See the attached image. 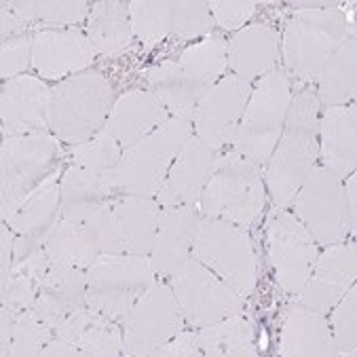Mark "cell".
<instances>
[{"label": "cell", "mask_w": 357, "mask_h": 357, "mask_svg": "<svg viewBox=\"0 0 357 357\" xmlns=\"http://www.w3.org/2000/svg\"><path fill=\"white\" fill-rule=\"evenodd\" d=\"M357 292L351 285L349 292L332 307V338L338 355H355V338H357Z\"/></svg>", "instance_id": "40"}, {"label": "cell", "mask_w": 357, "mask_h": 357, "mask_svg": "<svg viewBox=\"0 0 357 357\" xmlns=\"http://www.w3.org/2000/svg\"><path fill=\"white\" fill-rule=\"evenodd\" d=\"M112 110V87L98 73H81L51 89L49 129L68 144H83L104 129Z\"/></svg>", "instance_id": "5"}, {"label": "cell", "mask_w": 357, "mask_h": 357, "mask_svg": "<svg viewBox=\"0 0 357 357\" xmlns=\"http://www.w3.org/2000/svg\"><path fill=\"white\" fill-rule=\"evenodd\" d=\"M268 258L279 285L296 296L317 260V243L296 216L275 211L268 222Z\"/></svg>", "instance_id": "14"}, {"label": "cell", "mask_w": 357, "mask_h": 357, "mask_svg": "<svg viewBox=\"0 0 357 357\" xmlns=\"http://www.w3.org/2000/svg\"><path fill=\"white\" fill-rule=\"evenodd\" d=\"M159 357H197L201 355V344H199V334L195 332H180L176 334L169 342H165L161 349L155 351Z\"/></svg>", "instance_id": "44"}, {"label": "cell", "mask_w": 357, "mask_h": 357, "mask_svg": "<svg viewBox=\"0 0 357 357\" xmlns=\"http://www.w3.org/2000/svg\"><path fill=\"white\" fill-rule=\"evenodd\" d=\"M172 288L192 328H205L243 311V296L192 256L172 277Z\"/></svg>", "instance_id": "11"}, {"label": "cell", "mask_w": 357, "mask_h": 357, "mask_svg": "<svg viewBox=\"0 0 357 357\" xmlns=\"http://www.w3.org/2000/svg\"><path fill=\"white\" fill-rule=\"evenodd\" d=\"M216 161V151H211L197 135H190L169 167V174L159 190V203L163 207L199 203Z\"/></svg>", "instance_id": "17"}, {"label": "cell", "mask_w": 357, "mask_h": 357, "mask_svg": "<svg viewBox=\"0 0 357 357\" xmlns=\"http://www.w3.org/2000/svg\"><path fill=\"white\" fill-rule=\"evenodd\" d=\"M112 216L125 252L133 256H151L161 218L159 203L151 197L125 195L112 201Z\"/></svg>", "instance_id": "26"}, {"label": "cell", "mask_w": 357, "mask_h": 357, "mask_svg": "<svg viewBox=\"0 0 357 357\" xmlns=\"http://www.w3.org/2000/svg\"><path fill=\"white\" fill-rule=\"evenodd\" d=\"M201 218L195 205L165 207L161 211L157 239L149 256L157 275L172 279L186 264Z\"/></svg>", "instance_id": "19"}, {"label": "cell", "mask_w": 357, "mask_h": 357, "mask_svg": "<svg viewBox=\"0 0 357 357\" xmlns=\"http://www.w3.org/2000/svg\"><path fill=\"white\" fill-rule=\"evenodd\" d=\"M357 178L351 174L349 182L344 184V203H347V222H349V233H355L357 227Z\"/></svg>", "instance_id": "48"}, {"label": "cell", "mask_w": 357, "mask_h": 357, "mask_svg": "<svg viewBox=\"0 0 357 357\" xmlns=\"http://www.w3.org/2000/svg\"><path fill=\"white\" fill-rule=\"evenodd\" d=\"M51 338H53V328L40 321L32 311H24L13 317V342L9 355L13 357L40 355Z\"/></svg>", "instance_id": "38"}, {"label": "cell", "mask_w": 357, "mask_h": 357, "mask_svg": "<svg viewBox=\"0 0 357 357\" xmlns=\"http://www.w3.org/2000/svg\"><path fill=\"white\" fill-rule=\"evenodd\" d=\"M199 344L203 353L209 357H235V355L252 357L258 353L254 328L241 313L201 328Z\"/></svg>", "instance_id": "32"}, {"label": "cell", "mask_w": 357, "mask_h": 357, "mask_svg": "<svg viewBox=\"0 0 357 357\" xmlns=\"http://www.w3.org/2000/svg\"><path fill=\"white\" fill-rule=\"evenodd\" d=\"M355 275V245L334 243L321 256H317L305 288L296 294L298 303L326 315L349 292Z\"/></svg>", "instance_id": "16"}, {"label": "cell", "mask_w": 357, "mask_h": 357, "mask_svg": "<svg viewBox=\"0 0 357 357\" xmlns=\"http://www.w3.org/2000/svg\"><path fill=\"white\" fill-rule=\"evenodd\" d=\"M283 357H334L338 355L330 324L324 313L309 309L305 305L290 307L281 330Z\"/></svg>", "instance_id": "24"}, {"label": "cell", "mask_w": 357, "mask_h": 357, "mask_svg": "<svg viewBox=\"0 0 357 357\" xmlns=\"http://www.w3.org/2000/svg\"><path fill=\"white\" fill-rule=\"evenodd\" d=\"M89 321H91V309H89V307H83V309H79V311H75V313H70V315L53 330V336L77 344L79 338H81V334H83L85 328L89 326Z\"/></svg>", "instance_id": "45"}, {"label": "cell", "mask_w": 357, "mask_h": 357, "mask_svg": "<svg viewBox=\"0 0 357 357\" xmlns=\"http://www.w3.org/2000/svg\"><path fill=\"white\" fill-rule=\"evenodd\" d=\"M36 288L38 285L22 268H15V277L9 283L7 294L3 296V307L13 317L24 311H30L36 303Z\"/></svg>", "instance_id": "42"}, {"label": "cell", "mask_w": 357, "mask_h": 357, "mask_svg": "<svg viewBox=\"0 0 357 357\" xmlns=\"http://www.w3.org/2000/svg\"><path fill=\"white\" fill-rule=\"evenodd\" d=\"M250 93L252 81L229 75L209 87L199 100L192 123L197 129V137L205 142L211 151H218L235 139Z\"/></svg>", "instance_id": "15"}, {"label": "cell", "mask_w": 357, "mask_h": 357, "mask_svg": "<svg viewBox=\"0 0 357 357\" xmlns=\"http://www.w3.org/2000/svg\"><path fill=\"white\" fill-rule=\"evenodd\" d=\"M192 133V119L174 116L159 129L123 151L119 165L110 172L108 182L114 192L155 197L159 195L172 163Z\"/></svg>", "instance_id": "3"}, {"label": "cell", "mask_w": 357, "mask_h": 357, "mask_svg": "<svg viewBox=\"0 0 357 357\" xmlns=\"http://www.w3.org/2000/svg\"><path fill=\"white\" fill-rule=\"evenodd\" d=\"M355 108L332 106L326 108L319 121L321 133V157L326 167L338 178H347L357 165V131Z\"/></svg>", "instance_id": "27"}, {"label": "cell", "mask_w": 357, "mask_h": 357, "mask_svg": "<svg viewBox=\"0 0 357 357\" xmlns=\"http://www.w3.org/2000/svg\"><path fill=\"white\" fill-rule=\"evenodd\" d=\"M319 153V102L315 91L305 89L292 96L277 146L266 163V184L277 207H288Z\"/></svg>", "instance_id": "1"}, {"label": "cell", "mask_w": 357, "mask_h": 357, "mask_svg": "<svg viewBox=\"0 0 357 357\" xmlns=\"http://www.w3.org/2000/svg\"><path fill=\"white\" fill-rule=\"evenodd\" d=\"M121 155H123L121 144L106 129H100L91 139L73 149L75 165L96 172L100 176H110V172L119 165Z\"/></svg>", "instance_id": "34"}, {"label": "cell", "mask_w": 357, "mask_h": 357, "mask_svg": "<svg viewBox=\"0 0 357 357\" xmlns=\"http://www.w3.org/2000/svg\"><path fill=\"white\" fill-rule=\"evenodd\" d=\"M32 34H22L3 43V49H0V75L5 79H15L20 73H24L28 63H32Z\"/></svg>", "instance_id": "41"}, {"label": "cell", "mask_w": 357, "mask_h": 357, "mask_svg": "<svg viewBox=\"0 0 357 357\" xmlns=\"http://www.w3.org/2000/svg\"><path fill=\"white\" fill-rule=\"evenodd\" d=\"M184 328V315L172 285L155 281L125 319V355H155Z\"/></svg>", "instance_id": "12"}, {"label": "cell", "mask_w": 357, "mask_h": 357, "mask_svg": "<svg viewBox=\"0 0 357 357\" xmlns=\"http://www.w3.org/2000/svg\"><path fill=\"white\" fill-rule=\"evenodd\" d=\"M190 256L216 273L243 298L252 294L258 268L248 229L220 218H201Z\"/></svg>", "instance_id": "8"}, {"label": "cell", "mask_w": 357, "mask_h": 357, "mask_svg": "<svg viewBox=\"0 0 357 357\" xmlns=\"http://www.w3.org/2000/svg\"><path fill=\"white\" fill-rule=\"evenodd\" d=\"M155 275L149 256L104 254L87 268V307L116 324L125 321Z\"/></svg>", "instance_id": "7"}, {"label": "cell", "mask_w": 357, "mask_h": 357, "mask_svg": "<svg viewBox=\"0 0 357 357\" xmlns=\"http://www.w3.org/2000/svg\"><path fill=\"white\" fill-rule=\"evenodd\" d=\"M28 26H30V24L24 22L17 13L7 11L5 7H3V11H0V34H3V43L15 38L17 34L22 36V34L28 30Z\"/></svg>", "instance_id": "47"}, {"label": "cell", "mask_w": 357, "mask_h": 357, "mask_svg": "<svg viewBox=\"0 0 357 357\" xmlns=\"http://www.w3.org/2000/svg\"><path fill=\"white\" fill-rule=\"evenodd\" d=\"M349 38L342 13L324 9H301L283 34V61L301 81H315L328 57Z\"/></svg>", "instance_id": "10"}, {"label": "cell", "mask_w": 357, "mask_h": 357, "mask_svg": "<svg viewBox=\"0 0 357 357\" xmlns=\"http://www.w3.org/2000/svg\"><path fill=\"white\" fill-rule=\"evenodd\" d=\"M61 203V180L59 172H53L20 207L17 216L11 222V231H15V260L22 262L36 248H43L55 222Z\"/></svg>", "instance_id": "18"}, {"label": "cell", "mask_w": 357, "mask_h": 357, "mask_svg": "<svg viewBox=\"0 0 357 357\" xmlns=\"http://www.w3.org/2000/svg\"><path fill=\"white\" fill-rule=\"evenodd\" d=\"M81 355L89 357H114L125 349V336L121 334L116 321L91 309V321L77 342Z\"/></svg>", "instance_id": "35"}, {"label": "cell", "mask_w": 357, "mask_h": 357, "mask_svg": "<svg viewBox=\"0 0 357 357\" xmlns=\"http://www.w3.org/2000/svg\"><path fill=\"white\" fill-rule=\"evenodd\" d=\"M3 7H11L24 22H43L45 26H73L81 24L87 13L89 5L83 0H45V3H3Z\"/></svg>", "instance_id": "33"}, {"label": "cell", "mask_w": 357, "mask_h": 357, "mask_svg": "<svg viewBox=\"0 0 357 357\" xmlns=\"http://www.w3.org/2000/svg\"><path fill=\"white\" fill-rule=\"evenodd\" d=\"M355 68L357 47L355 38H347L321 66L317 73V102L326 108L344 106L355 98Z\"/></svg>", "instance_id": "29"}, {"label": "cell", "mask_w": 357, "mask_h": 357, "mask_svg": "<svg viewBox=\"0 0 357 357\" xmlns=\"http://www.w3.org/2000/svg\"><path fill=\"white\" fill-rule=\"evenodd\" d=\"M279 55V34L266 24L241 28L227 45V66L241 79H256L271 73Z\"/></svg>", "instance_id": "25"}, {"label": "cell", "mask_w": 357, "mask_h": 357, "mask_svg": "<svg viewBox=\"0 0 357 357\" xmlns=\"http://www.w3.org/2000/svg\"><path fill=\"white\" fill-rule=\"evenodd\" d=\"M290 102V81L283 70L266 73L250 93L241 125L233 139L235 151L258 167L266 165L283 131Z\"/></svg>", "instance_id": "6"}, {"label": "cell", "mask_w": 357, "mask_h": 357, "mask_svg": "<svg viewBox=\"0 0 357 357\" xmlns=\"http://www.w3.org/2000/svg\"><path fill=\"white\" fill-rule=\"evenodd\" d=\"M213 26V17L207 3L201 0H182V3H169V34L180 38H197L209 34Z\"/></svg>", "instance_id": "39"}, {"label": "cell", "mask_w": 357, "mask_h": 357, "mask_svg": "<svg viewBox=\"0 0 357 357\" xmlns=\"http://www.w3.org/2000/svg\"><path fill=\"white\" fill-rule=\"evenodd\" d=\"M79 225L85 229V233L93 241L100 256H104V254H123L125 252L119 227H116L114 216H112V201H106L100 207H96L91 213H87V216Z\"/></svg>", "instance_id": "37"}, {"label": "cell", "mask_w": 357, "mask_h": 357, "mask_svg": "<svg viewBox=\"0 0 357 357\" xmlns=\"http://www.w3.org/2000/svg\"><path fill=\"white\" fill-rule=\"evenodd\" d=\"M129 22L142 43L157 45L169 34V3L133 0L129 3Z\"/></svg>", "instance_id": "36"}, {"label": "cell", "mask_w": 357, "mask_h": 357, "mask_svg": "<svg viewBox=\"0 0 357 357\" xmlns=\"http://www.w3.org/2000/svg\"><path fill=\"white\" fill-rule=\"evenodd\" d=\"M227 68V43L209 36L188 47L178 61H165L149 73L151 93L174 116L192 119L199 100L213 87Z\"/></svg>", "instance_id": "2"}, {"label": "cell", "mask_w": 357, "mask_h": 357, "mask_svg": "<svg viewBox=\"0 0 357 357\" xmlns=\"http://www.w3.org/2000/svg\"><path fill=\"white\" fill-rule=\"evenodd\" d=\"M83 307H87V271L77 266H51L30 311L55 330L70 313Z\"/></svg>", "instance_id": "22"}, {"label": "cell", "mask_w": 357, "mask_h": 357, "mask_svg": "<svg viewBox=\"0 0 357 357\" xmlns=\"http://www.w3.org/2000/svg\"><path fill=\"white\" fill-rule=\"evenodd\" d=\"M340 180L328 167H313L296 192V218L319 245L342 243L349 233L344 186Z\"/></svg>", "instance_id": "13"}, {"label": "cell", "mask_w": 357, "mask_h": 357, "mask_svg": "<svg viewBox=\"0 0 357 357\" xmlns=\"http://www.w3.org/2000/svg\"><path fill=\"white\" fill-rule=\"evenodd\" d=\"M112 195L114 188L110 186L108 176H100L79 165L68 167L61 176V218L81 222L96 207L112 201Z\"/></svg>", "instance_id": "28"}, {"label": "cell", "mask_w": 357, "mask_h": 357, "mask_svg": "<svg viewBox=\"0 0 357 357\" xmlns=\"http://www.w3.org/2000/svg\"><path fill=\"white\" fill-rule=\"evenodd\" d=\"M45 250L51 266H77L87 271L100 258V252L85 229L68 218H59L55 222L45 241Z\"/></svg>", "instance_id": "31"}, {"label": "cell", "mask_w": 357, "mask_h": 357, "mask_svg": "<svg viewBox=\"0 0 357 357\" xmlns=\"http://www.w3.org/2000/svg\"><path fill=\"white\" fill-rule=\"evenodd\" d=\"M51 89L34 77H17L7 83L0 100V116L9 135L45 133L49 127Z\"/></svg>", "instance_id": "20"}, {"label": "cell", "mask_w": 357, "mask_h": 357, "mask_svg": "<svg viewBox=\"0 0 357 357\" xmlns=\"http://www.w3.org/2000/svg\"><path fill=\"white\" fill-rule=\"evenodd\" d=\"M3 220L13 222L20 207L49 178L59 159L57 139L47 133L11 135L3 142Z\"/></svg>", "instance_id": "9"}, {"label": "cell", "mask_w": 357, "mask_h": 357, "mask_svg": "<svg viewBox=\"0 0 357 357\" xmlns=\"http://www.w3.org/2000/svg\"><path fill=\"white\" fill-rule=\"evenodd\" d=\"M201 209L207 218H220L250 229L264 209V180L260 167L237 151L218 157L203 190Z\"/></svg>", "instance_id": "4"}, {"label": "cell", "mask_w": 357, "mask_h": 357, "mask_svg": "<svg viewBox=\"0 0 357 357\" xmlns=\"http://www.w3.org/2000/svg\"><path fill=\"white\" fill-rule=\"evenodd\" d=\"M165 121H169V112L151 91L133 89L112 104L104 129L125 151L159 129Z\"/></svg>", "instance_id": "23"}, {"label": "cell", "mask_w": 357, "mask_h": 357, "mask_svg": "<svg viewBox=\"0 0 357 357\" xmlns=\"http://www.w3.org/2000/svg\"><path fill=\"white\" fill-rule=\"evenodd\" d=\"M11 252H15V233H11L9 229H3V248H0V271H3V296L9 290V281H11Z\"/></svg>", "instance_id": "46"}, {"label": "cell", "mask_w": 357, "mask_h": 357, "mask_svg": "<svg viewBox=\"0 0 357 357\" xmlns=\"http://www.w3.org/2000/svg\"><path fill=\"white\" fill-rule=\"evenodd\" d=\"M40 355H43V357H73V355H81V351H79L77 344L53 336V338L45 344V349H43Z\"/></svg>", "instance_id": "49"}, {"label": "cell", "mask_w": 357, "mask_h": 357, "mask_svg": "<svg viewBox=\"0 0 357 357\" xmlns=\"http://www.w3.org/2000/svg\"><path fill=\"white\" fill-rule=\"evenodd\" d=\"M87 38L91 40L96 53L102 55L123 53L133 38L131 22H129V5L119 3V0L98 3L89 15Z\"/></svg>", "instance_id": "30"}, {"label": "cell", "mask_w": 357, "mask_h": 357, "mask_svg": "<svg viewBox=\"0 0 357 357\" xmlns=\"http://www.w3.org/2000/svg\"><path fill=\"white\" fill-rule=\"evenodd\" d=\"M96 57V49L87 36L75 30H45L34 34L32 66L45 79H59L66 75H81Z\"/></svg>", "instance_id": "21"}, {"label": "cell", "mask_w": 357, "mask_h": 357, "mask_svg": "<svg viewBox=\"0 0 357 357\" xmlns=\"http://www.w3.org/2000/svg\"><path fill=\"white\" fill-rule=\"evenodd\" d=\"M209 11L225 30H237L243 28L245 22L254 15L256 3H237V0L220 3V0H216V3H209Z\"/></svg>", "instance_id": "43"}]
</instances>
